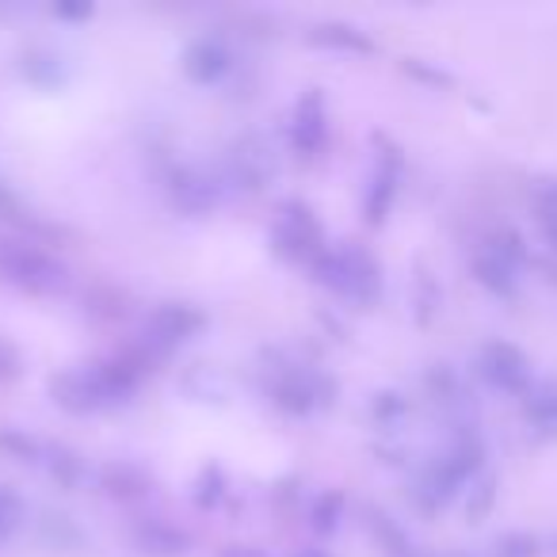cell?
Wrapping results in <instances>:
<instances>
[{
    "mask_svg": "<svg viewBox=\"0 0 557 557\" xmlns=\"http://www.w3.org/2000/svg\"><path fill=\"white\" fill-rule=\"evenodd\" d=\"M310 268L321 287H329L341 298H351L359 306H374L382 298V268L363 245L325 248Z\"/></svg>",
    "mask_w": 557,
    "mask_h": 557,
    "instance_id": "1",
    "label": "cell"
},
{
    "mask_svg": "<svg viewBox=\"0 0 557 557\" xmlns=\"http://www.w3.org/2000/svg\"><path fill=\"white\" fill-rule=\"evenodd\" d=\"M65 275H70L65 263H58L32 240H0V278H9L16 287L32 290V295H54L65 287Z\"/></svg>",
    "mask_w": 557,
    "mask_h": 557,
    "instance_id": "2",
    "label": "cell"
},
{
    "mask_svg": "<svg viewBox=\"0 0 557 557\" xmlns=\"http://www.w3.org/2000/svg\"><path fill=\"white\" fill-rule=\"evenodd\" d=\"M271 248L287 260H306L313 263L325 252V225L313 214L310 202L302 199H283L278 202L275 225H271Z\"/></svg>",
    "mask_w": 557,
    "mask_h": 557,
    "instance_id": "3",
    "label": "cell"
},
{
    "mask_svg": "<svg viewBox=\"0 0 557 557\" xmlns=\"http://www.w3.org/2000/svg\"><path fill=\"white\" fill-rule=\"evenodd\" d=\"M202 329H207V313H202L199 306L164 302V306H157V310L149 313L146 333H141V344L134 351H138L146 363H153V359L172 356L180 344L191 341V336H199Z\"/></svg>",
    "mask_w": 557,
    "mask_h": 557,
    "instance_id": "4",
    "label": "cell"
},
{
    "mask_svg": "<svg viewBox=\"0 0 557 557\" xmlns=\"http://www.w3.org/2000/svg\"><path fill=\"white\" fill-rule=\"evenodd\" d=\"M473 367H478V379L485 382L488 389H496V394L523 397L527 389L534 386L531 359H527L523 348H516V344H508V341H488V344H481V351H478V359H473Z\"/></svg>",
    "mask_w": 557,
    "mask_h": 557,
    "instance_id": "5",
    "label": "cell"
},
{
    "mask_svg": "<svg viewBox=\"0 0 557 557\" xmlns=\"http://www.w3.org/2000/svg\"><path fill=\"white\" fill-rule=\"evenodd\" d=\"M271 401L287 417H310L318 405L336 401V382H329L310 367H283L271 382Z\"/></svg>",
    "mask_w": 557,
    "mask_h": 557,
    "instance_id": "6",
    "label": "cell"
},
{
    "mask_svg": "<svg viewBox=\"0 0 557 557\" xmlns=\"http://www.w3.org/2000/svg\"><path fill=\"white\" fill-rule=\"evenodd\" d=\"M230 180L245 191H263L275 180V149L263 134H240L230 146Z\"/></svg>",
    "mask_w": 557,
    "mask_h": 557,
    "instance_id": "7",
    "label": "cell"
},
{
    "mask_svg": "<svg viewBox=\"0 0 557 557\" xmlns=\"http://www.w3.org/2000/svg\"><path fill=\"white\" fill-rule=\"evenodd\" d=\"M379 141V164H374L371 172V184H367L363 191V218L367 225H374L379 230L382 222L389 218V210H394V199H397V184H401V149L389 146L386 138H374Z\"/></svg>",
    "mask_w": 557,
    "mask_h": 557,
    "instance_id": "8",
    "label": "cell"
},
{
    "mask_svg": "<svg viewBox=\"0 0 557 557\" xmlns=\"http://www.w3.org/2000/svg\"><path fill=\"white\" fill-rule=\"evenodd\" d=\"M290 146L302 157H318L329 146V108L325 92L310 88V92L298 96L295 115H290Z\"/></svg>",
    "mask_w": 557,
    "mask_h": 557,
    "instance_id": "9",
    "label": "cell"
},
{
    "mask_svg": "<svg viewBox=\"0 0 557 557\" xmlns=\"http://www.w3.org/2000/svg\"><path fill=\"white\" fill-rule=\"evenodd\" d=\"M50 397H54L58 409L73 412V417H88V412L108 409L100 386H96L92 367H73V371H62L50 379Z\"/></svg>",
    "mask_w": 557,
    "mask_h": 557,
    "instance_id": "10",
    "label": "cell"
},
{
    "mask_svg": "<svg viewBox=\"0 0 557 557\" xmlns=\"http://www.w3.org/2000/svg\"><path fill=\"white\" fill-rule=\"evenodd\" d=\"M169 195H172V202H176V210H184V214H207V210H214L218 199H222V187L202 169L180 164L169 176Z\"/></svg>",
    "mask_w": 557,
    "mask_h": 557,
    "instance_id": "11",
    "label": "cell"
},
{
    "mask_svg": "<svg viewBox=\"0 0 557 557\" xmlns=\"http://www.w3.org/2000/svg\"><path fill=\"white\" fill-rule=\"evenodd\" d=\"M233 58L230 50H225L222 39H195L191 47L184 50V77L191 81V85H218V81L230 73Z\"/></svg>",
    "mask_w": 557,
    "mask_h": 557,
    "instance_id": "12",
    "label": "cell"
},
{
    "mask_svg": "<svg viewBox=\"0 0 557 557\" xmlns=\"http://www.w3.org/2000/svg\"><path fill=\"white\" fill-rule=\"evenodd\" d=\"M470 271H473V278H478L481 287H485L493 298H504V302H511V298L519 295V268L504 260V256H496L493 248L481 245L478 252H473V260H470Z\"/></svg>",
    "mask_w": 557,
    "mask_h": 557,
    "instance_id": "13",
    "label": "cell"
},
{
    "mask_svg": "<svg viewBox=\"0 0 557 557\" xmlns=\"http://www.w3.org/2000/svg\"><path fill=\"white\" fill-rule=\"evenodd\" d=\"M134 546L146 557H184L191 549V534L164 523V519H146L134 527Z\"/></svg>",
    "mask_w": 557,
    "mask_h": 557,
    "instance_id": "14",
    "label": "cell"
},
{
    "mask_svg": "<svg viewBox=\"0 0 557 557\" xmlns=\"http://www.w3.org/2000/svg\"><path fill=\"white\" fill-rule=\"evenodd\" d=\"M310 47L321 50H348V54H374V39L356 24H344V20H325V24L310 27Z\"/></svg>",
    "mask_w": 557,
    "mask_h": 557,
    "instance_id": "15",
    "label": "cell"
},
{
    "mask_svg": "<svg viewBox=\"0 0 557 557\" xmlns=\"http://www.w3.org/2000/svg\"><path fill=\"white\" fill-rule=\"evenodd\" d=\"M519 401H523V420L534 432L557 435V379H534V386Z\"/></svg>",
    "mask_w": 557,
    "mask_h": 557,
    "instance_id": "16",
    "label": "cell"
},
{
    "mask_svg": "<svg viewBox=\"0 0 557 557\" xmlns=\"http://www.w3.org/2000/svg\"><path fill=\"white\" fill-rule=\"evenodd\" d=\"M100 488L115 500H138L153 488V478L134 462H111L100 470Z\"/></svg>",
    "mask_w": 557,
    "mask_h": 557,
    "instance_id": "17",
    "label": "cell"
},
{
    "mask_svg": "<svg viewBox=\"0 0 557 557\" xmlns=\"http://www.w3.org/2000/svg\"><path fill=\"white\" fill-rule=\"evenodd\" d=\"M225 470L218 462H207L199 470V478H195V508H202V511H210V508H218L222 504V496H225Z\"/></svg>",
    "mask_w": 557,
    "mask_h": 557,
    "instance_id": "18",
    "label": "cell"
},
{
    "mask_svg": "<svg viewBox=\"0 0 557 557\" xmlns=\"http://www.w3.org/2000/svg\"><path fill=\"white\" fill-rule=\"evenodd\" d=\"M341 516H344V493L341 488H325V493L310 504V527L318 534H333L336 527H341Z\"/></svg>",
    "mask_w": 557,
    "mask_h": 557,
    "instance_id": "19",
    "label": "cell"
},
{
    "mask_svg": "<svg viewBox=\"0 0 557 557\" xmlns=\"http://www.w3.org/2000/svg\"><path fill=\"white\" fill-rule=\"evenodd\" d=\"M50 462V473H54L58 485L65 488H77L81 478H85V458L77 455V450L70 447H47V455H42Z\"/></svg>",
    "mask_w": 557,
    "mask_h": 557,
    "instance_id": "20",
    "label": "cell"
},
{
    "mask_svg": "<svg viewBox=\"0 0 557 557\" xmlns=\"http://www.w3.org/2000/svg\"><path fill=\"white\" fill-rule=\"evenodd\" d=\"M20 73L39 88H54L58 81H62V65H58V58L47 54V50H32V54H24Z\"/></svg>",
    "mask_w": 557,
    "mask_h": 557,
    "instance_id": "21",
    "label": "cell"
},
{
    "mask_svg": "<svg viewBox=\"0 0 557 557\" xmlns=\"http://www.w3.org/2000/svg\"><path fill=\"white\" fill-rule=\"evenodd\" d=\"M485 248H493L496 256H504L508 263H516L519 271H523V268H527V260H531V248H527L523 233H519V230H508V225H504V230H496L493 237L485 240Z\"/></svg>",
    "mask_w": 557,
    "mask_h": 557,
    "instance_id": "22",
    "label": "cell"
},
{
    "mask_svg": "<svg viewBox=\"0 0 557 557\" xmlns=\"http://www.w3.org/2000/svg\"><path fill=\"white\" fill-rule=\"evenodd\" d=\"M493 504H496V478L493 473H481V478L470 485V493H466V519H470V523H481V519L493 511Z\"/></svg>",
    "mask_w": 557,
    "mask_h": 557,
    "instance_id": "23",
    "label": "cell"
},
{
    "mask_svg": "<svg viewBox=\"0 0 557 557\" xmlns=\"http://www.w3.org/2000/svg\"><path fill=\"white\" fill-rule=\"evenodd\" d=\"M0 450H9L16 462H42V455H47L42 443H35L32 435L16 432V428H4V432H0Z\"/></svg>",
    "mask_w": 557,
    "mask_h": 557,
    "instance_id": "24",
    "label": "cell"
},
{
    "mask_svg": "<svg viewBox=\"0 0 557 557\" xmlns=\"http://www.w3.org/2000/svg\"><path fill=\"white\" fill-rule=\"evenodd\" d=\"M539 539L534 534H523V531H508L496 539L493 546V557H539Z\"/></svg>",
    "mask_w": 557,
    "mask_h": 557,
    "instance_id": "25",
    "label": "cell"
},
{
    "mask_svg": "<svg viewBox=\"0 0 557 557\" xmlns=\"http://www.w3.org/2000/svg\"><path fill=\"white\" fill-rule=\"evenodd\" d=\"M417 321H432V313L440 310V287H435V278L428 275V271H420L417 275Z\"/></svg>",
    "mask_w": 557,
    "mask_h": 557,
    "instance_id": "26",
    "label": "cell"
},
{
    "mask_svg": "<svg viewBox=\"0 0 557 557\" xmlns=\"http://www.w3.org/2000/svg\"><path fill=\"white\" fill-rule=\"evenodd\" d=\"M405 412H409V401H405L397 389H382V394L374 397V420H379V424H397Z\"/></svg>",
    "mask_w": 557,
    "mask_h": 557,
    "instance_id": "27",
    "label": "cell"
},
{
    "mask_svg": "<svg viewBox=\"0 0 557 557\" xmlns=\"http://www.w3.org/2000/svg\"><path fill=\"white\" fill-rule=\"evenodd\" d=\"M50 16L65 20V24H81V20L96 16V4L92 0H58V4H50Z\"/></svg>",
    "mask_w": 557,
    "mask_h": 557,
    "instance_id": "28",
    "label": "cell"
},
{
    "mask_svg": "<svg viewBox=\"0 0 557 557\" xmlns=\"http://www.w3.org/2000/svg\"><path fill=\"white\" fill-rule=\"evenodd\" d=\"M20 374H24V356H20L16 344L0 336V382H12Z\"/></svg>",
    "mask_w": 557,
    "mask_h": 557,
    "instance_id": "29",
    "label": "cell"
},
{
    "mask_svg": "<svg viewBox=\"0 0 557 557\" xmlns=\"http://www.w3.org/2000/svg\"><path fill=\"white\" fill-rule=\"evenodd\" d=\"M401 70L409 73V77H417V81H424V85H435V88H447L450 85V77L443 70H435V65H424L420 58H405L401 62Z\"/></svg>",
    "mask_w": 557,
    "mask_h": 557,
    "instance_id": "30",
    "label": "cell"
},
{
    "mask_svg": "<svg viewBox=\"0 0 557 557\" xmlns=\"http://www.w3.org/2000/svg\"><path fill=\"white\" fill-rule=\"evenodd\" d=\"M371 523H374V531L382 534V542H386V546L394 549V554H405V549H409V539H405V534L397 531L394 519H386V516H382V511H374Z\"/></svg>",
    "mask_w": 557,
    "mask_h": 557,
    "instance_id": "31",
    "label": "cell"
},
{
    "mask_svg": "<svg viewBox=\"0 0 557 557\" xmlns=\"http://www.w3.org/2000/svg\"><path fill=\"white\" fill-rule=\"evenodd\" d=\"M20 523V500L9 493V488H0V539H9Z\"/></svg>",
    "mask_w": 557,
    "mask_h": 557,
    "instance_id": "32",
    "label": "cell"
},
{
    "mask_svg": "<svg viewBox=\"0 0 557 557\" xmlns=\"http://www.w3.org/2000/svg\"><path fill=\"white\" fill-rule=\"evenodd\" d=\"M539 218H557V180L539 187Z\"/></svg>",
    "mask_w": 557,
    "mask_h": 557,
    "instance_id": "33",
    "label": "cell"
},
{
    "mask_svg": "<svg viewBox=\"0 0 557 557\" xmlns=\"http://www.w3.org/2000/svg\"><path fill=\"white\" fill-rule=\"evenodd\" d=\"M20 214V202L9 195V187L0 184V218H16Z\"/></svg>",
    "mask_w": 557,
    "mask_h": 557,
    "instance_id": "34",
    "label": "cell"
},
{
    "mask_svg": "<svg viewBox=\"0 0 557 557\" xmlns=\"http://www.w3.org/2000/svg\"><path fill=\"white\" fill-rule=\"evenodd\" d=\"M218 557H268V554L260 546H225Z\"/></svg>",
    "mask_w": 557,
    "mask_h": 557,
    "instance_id": "35",
    "label": "cell"
},
{
    "mask_svg": "<svg viewBox=\"0 0 557 557\" xmlns=\"http://www.w3.org/2000/svg\"><path fill=\"white\" fill-rule=\"evenodd\" d=\"M542 222V237H546V245L557 252V218H539Z\"/></svg>",
    "mask_w": 557,
    "mask_h": 557,
    "instance_id": "36",
    "label": "cell"
},
{
    "mask_svg": "<svg viewBox=\"0 0 557 557\" xmlns=\"http://www.w3.org/2000/svg\"><path fill=\"white\" fill-rule=\"evenodd\" d=\"M295 557H329L325 549H318V546H306V549H298Z\"/></svg>",
    "mask_w": 557,
    "mask_h": 557,
    "instance_id": "37",
    "label": "cell"
}]
</instances>
